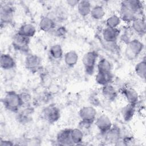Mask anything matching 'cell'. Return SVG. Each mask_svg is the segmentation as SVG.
Segmentation results:
<instances>
[{
    "mask_svg": "<svg viewBox=\"0 0 146 146\" xmlns=\"http://www.w3.org/2000/svg\"><path fill=\"white\" fill-rule=\"evenodd\" d=\"M135 71L138 76L143 79H145L146 75V63L145 59L136 64L135 67Z\"/></svg>",
    "mask_w": 146,
    "mask_h": 146,
    "instance_id": "29",
    "label": "cell"
},
{
    "mask_svg": "<svg viewBox=\"0 0 146 146\" xmlns=\"http://www.w3.org/2000/svg\"><path fill=\"white\" fill-rule=\"evenodd\" d=\"M122 93L127 99L128 103L136 105L139 100V96L137 92L133 88H124L122 90Z\"/></svg>",
    "mask_w": 146,
    "mask_h": 146,
    "instance_id": "18",
    "label": "cell"
},
{
    "mask_svg": "<svg viewBox=\"0 0 146 146\" xmlns=\"http://www.w3.org/2000/svg\"><path fill=\"white\" fill-rule=\"evenodd\" d=\"M130 9L136 14L140 13L143 9V5L141 1L137 0H129L123 1Z\"/></svg>",
    "mask_w": 146,
    "mask_h": 146,
    "instance_id": "26",
    "label": "cell"
},
{
    "mask_svg": "<svg viewBox=\"0 0 146 146\" xmlns=\"http://www.w3.org/2000/svg\"><path fill=\"white\" fill-rule=\"evenodd\" d=\"M95 124L102 135H104L112 126L110 119L104 114L100 115L95 120Z\"/></svg>",
    "mask_w": 146,
    "mask_h": 146,
    "instance_id": "9",
    "label": "cell"
},
{
    "mask_svg": "<svg viewBox=\"0 0 146 146\" xmlns=\"http://www.w3.org/2000/svg\"><path fill=\"white\" fill-rule=\"evenodd\" d=\"M132 27L133 31L138 34H144L145 33V22L144 19L136 17L132 22Z\"/></svg>",
    "mask_w": 146,
    "mask_h": 146,
    "instance_id": "19",
    "label": "cell"
},
{
    "mask_svg": "<svg viewBox=\"0 0 146 146\" xmlns=\"http://www.w3.org/2000/svg\"><path fill=\"white\" fill-rule=\"evenodd\" d=\"M2 103L7 110L13 112H18L23 106L20 94L14 91H10L5 94Z\"/></svg>",
    "mask_w": 146,
    "mask_h": 146,
    "instance_id": "1",
    "label": "cell"
},
{
    "mask_svg": "<svg viewBox=\"0 0 146 146\" xmlns=\"http://www.w3.org/2000/svg\"><path fill=\"white\" fill-rule=\"evenodd\" d=\"M102 94L105 98L110 100H115L117 95L115 88L110 84L103 86Z\"/></svg>",
    "mask_w": 146,
    "mask_h": 146,
    "instance_id": "22",
    "label": "cell"
},
{
    "mask_svg": "<svg viewBox=\"0 0 146 146\" xmlns=\"http://www.w3.org/2000/svg\"><path fill=\"white\" fill-rule=\"evenodd\" d=\"M17 33L25 36L30 38L34 36V35L35 34L36 29L35 26L31 23H25L19 27Z\"/></svg>",
    "mask_w": 146,
    "mask_h": 146,
    "instance_id": "17",
    "label": "cell"
},
{
    "mask_svg": "<svg viewBox=\"0 0 146 146\" xmlns=\"http://www.w3.org/2000/svg\"><path fill=\"white\" fill-rule=\"evenodd\" d=\"M135 112V105L128 103L122 108L121 113L123 119L126 121H128L132 119Z\"/></svg>",
    "mask_w": 146,
    "mask_h": 146,
    "instance_id": "23",
    "label": "cell"
},
{
    "mask_svg": "<svg viewBox=\"0 0 146 146\" xmlns=\"http://www.w3.org/2000/svg\"><path fill=\"white\" fill-rule=\"evenodd\" d=\"M83 132L80 128H74L71 129V138L74 144H79L82 143L83 139Z\"/></svg>",
    "mask_w": 146,
    "mask_h": 146,
    "instance_id": "27",
    "label": "cell"
},
{
    "mask_svg": "<svg viewBox=\"0 0 146 146\" xmlns=\"http://www.w3.org/2000/svg\"><path fill=\"white\" fill-rule=\"evenodd\" d=\"M50 54L54 59H61L63 55V50L60 44H56L52 46L50 48Z\"/></svg>",
    "mask_w": 146,
    "mask_h": 146,
    "instance_id": "28",
    "label": "cell"
},
{
    "mask_svg": "<svg viewBox=\"0 0 146 146\" xmlns=\"http://www.w3.org/2000/svg\"><path fill=\"white\" fill-rule=\"evenodd\" d=\"M105 139L108 142L116 143L120 140L121 137V131L119 127L114 126L108 130L104 135Z\"/></svg>",
    "mask_w": 146,
    "mask_h": 146,
    "instance_id": "14",
    "label": "cell"
},
{
    "mask_svg": "<svg viewBox=\"0 0 146 146\" xmlns=\"http://www.w3.org/2000/svg\"><path fill=\"white\" fill-rule=\"evenodd\" d=\"M120 31L117 28L106 27L102 31V36L103 40L106 43H116L119 35Z\"/></svg>",
    "mask_w": 146,
    "mask_h": 146,
    "instance_id": "10",
    "label": "cell"
},
{
    "mask_svg": "<svg viewBox=\"0 0 146 146\" xmlns=\"http://www.w3.org/2000/svg\"><path fill=\"white\" fill-rule=\"evenodd\" d=\"M113 78L112 72H99L96 75L95 80L98 84L104 86L105 85L110 84Z\"/></svg>",
    "mask_w": 146,
    "mask_h": 146,
    "instance_id": "16",
    "label": "cell"
},
{
    "mask_svg": "<svg viewBox=\"0 0 146 146\" xmlns=\"http://www.w3.org/2000/svg\"><path fill=\"white\" fill-rule=\"evenodd\" d=\"M136 14L130 9L123 1L120 10V18L125 22H132L136 18Z\"/></svg>",
    "mask_w": 146,
    "mask_h": 146,
    "instance_id": "11",
    "label": "cell"
},
{
    "mask_svg": "<svg viewBox=\"0 0 146 146\" xmlns=\"http://www.w3.org/2000/svg\"><path fill=\"white\" fill-rule=\"evenodd\" d=\"M96 114L97 112L92 106L83 107L79 112L81 121L90 125L95 121Z\"/></svg>",
    "mask_w": 146,
    "mask_h": 146,
    "instance_id": "4",
    "label": "cell"
},
{
    "mask_svg": "<svg viewBox=\"0 0 146 146\" xmlns=\"http://www.w3.org/2000/svg\"><path fill=\"white\" fill-rule=\"evenodd\" d=\"M120 18L116 15H112L108 17L106 21V25L108 27L117 28L120 23Z\"/></svg>",
    "mask_w": 146,
    "mask_h": 146,
    "instance_id": "31",
    "label": "cell"
},
{
    "mask_svg": "<svg viewBox=\"0 0 146 146\" xmlns=\"http://www.w3.org/2000/svg\"><path fill=\"white\" fill-rule=\"evenodd\" d=\"M1 26L10 23L14 17V8L9 5H4L1 7Z\"/></svg>",
    "mask_w": 146,
    "mask_h": 146,
    "instance_id": "8",
    "label": "cell"
},
{
    "mask_svg": "<svg viewBox=\"0 0 146 146\" xmlns=\"http://www.w3.org/2000/svg\"><path fill=\"white\" fill-rule=\"evenodd\" d=\"M25 63L26 68L28 70L34 72L40 68L42 61L38 56L34 54H29L26 57Z\"/></svg>",
    "mask_w": 146,
    "mask_h": 146,
    "instance_id": "7",
    "label": "cell"
},
{
    "mask_svg": "<svg viewBox=\"0 0 146 146\" xmlns=\"http://www.w3.org/2000/svg\"><path fill=\"white\" fill-rule=\"evenodd\" d=\"M79 1H74V0H70V1H67V3L68 5L71 6H77Z\"/></svg>",
    "mask_w": 146,
    "mask_h": 146,
    "instance_id": "34",
    "label": "cell"
},
{
    "mask_svg": "<svg viewBox=\"0 0 146 146\" xmlns=\"http://www.w3.org/2000/svg\"><path fill=\"white\" fill-rule=\"evenodd\" d=\"M44 119L50 123L57 121L60 117L59 109L55 105H50L46 107L42 112Z\"/></svg>",
    "mask_w": 146,
    "mask_h": 146,
    "instance_id": "6",
    "label": "cell"
},
{
    "mask_svg": "<svg viewBox=\"0 0 146 146\" xmlns=\"http://www.w3.org/2000/svg\"><path fill=\"white\" fill-rule=\"evenodd\" d=\"M78 54L76 51L71 50L64 54V60L66 65L68 67H74L78 61Z\"/></svg>",
    "mask_w": 146,
    "mask_h": 146,
    "instance_id": "21",
    "label": "cell"
},
{
    "mask_svg": "<svg viewBox=\"0 0 146 146\" xmlns=\"http://www.w3.org/2000/svg\"><path fill=\"white\" fill-rule=\"evenodd\" d=\"M68 17V12L67 10L63 6L57 7L54 12V19L63 21L66 20Z\"/></svg>",
    "mask_w": 146,
    "mask_h": 146,
    "instance_id": "24",
    "label": "cell"
},
{
    "mask_svg": "<svg viewBox=\"0 0 146 146\" xmlns=\"http://www.w3.org/2000/svg\"><path fill=\"white\" fill-rule=\"evenodd\" d=\"M90 15L93 19L100 20L102 19L105 15V11L102 6L96 5L92 7Z\"/></svg>",
    "mask_w": 146,
    "mask_h": 146,
    "instance_id": "25",
    "label": "cell"
},
{
    "mask_svg": "<svg viewBox=\"0 0 146 146\" xmlns=\"http://www.w3.org/2000/svg\"><path fill=\"white\" fill-rule=\"evenodd\" d=\"M77 9L80 15L86 17L88 14H90L92 7L90 1L83 0L79 1L77 5Z\"/></svg>",
    "mask_w": 146,
    "mask_h": 146,
    "instance_id": "20",
    "label": "cell"
},
{
    "mask_svg": "<svg viewBox=\"0 0 146 146\" xmlns=\"http://www.w3.org/2000/svg\"><path fill=\"white\" fill-rule=\"evenodd\" d=\"M71 129L66 128L59 131L56 136V141L59 145H71L73 143L71 138Z\"/></svg>",
    "mask_w": 146,
    "mask_h": 146,
    "instance_id": "12",
    "label": "cell"
},
{
    "mask_svg": "<svg viewBox=\"0 0 146 146\" xmlns=\"http://www.w3.org/2000/svg\"><path fill=\"white\" fill-rule=\"evenodd\" d=\"M39 26L41 30L48 32L51 31L55 27V21L51 17L46 16L41 18Z\"/></svg>",
    "mask_w": 146,
    "mask_h": 146,
    "instance_id": "15",
    "label": "cell"
},
{
    "mask_svg": "<svg viewBox=\"0 0 146 146\" xmlns=\"http://www.w3.org/2000/svg\"><path fill=\"white\" fill-rule=\"evenodd\" d=\"M20 96H21V99H22V103H23V105L25 104V103H27L28 102L30 101V95L26 93H22L21 94H20Z\"/></svg>",
    "mask_w": 146,
    "mask_h": 146,
    "instance_id": "32",
    "label": "cell"
},
{
    "mask_svg": "<svg viewBox=\"0 0 146 146\" xmlns=\"http://www.w3.org/2000/svg\"><path fill=\"white\" fill-rule=\"evenodd\" d=\"M98 54L94 51L86 52L82 59V63L85 72L88 75H92L96 64Z\"/></svg>",
    "mask_w": 146,
    "mask_h": 146,
    "instance_id": "2",
    "label": "cell"
},
{
    "mask_svg": "<svg viewBox=\"0 0 146 146\" xmlns=\"http://www.w3.org/2000/svg\"><path fill=\"white\" fill-rule=\"evenodd\" d=\"M144 44L137 39H133L128 42V46L125 51L127 58L133 59L137 57L143 51Z\"/></svg>",
    "mask_w": 146,
    "mask_h": 146,
    "instance_id": "3",
    "label": "cell"
},
{
    "mask_svg": "<svg viewBox=\"0 0 146 146\" xmlns=\"http://www.w3.org/2000/svg\"><path fill=\"white\" fill-rule=\"evenodd\" d=\"M0 65L5 71L11 70L15 67L14 59L8 54H2L0 56Z\"/></svg>",
    "mask_w": 146,
    "mask_h": 146,
    "instance_id": "13",
    "label": "cell"
},
{
    "mask_svg": "<svg viewBox=\"0 0 146 146\" xmlns=\"http://www.w3.org/2000/svg\"><path fill=\"white\" fill-rule=\"evenodd\" d=\"M98 71L99 72H111L112 64L107 59H101L97 64Z\"/></svg>",
    "mask_w": 146,
    "mask_h": 146,
    "instance_id": "30",
    "label": "cell"
},
{
    "mask_svg": "<svg viewBox=\"0 0 146 146\" xmlns=\"http://www.w3.org/2000/svg\"><path fill=\"white\" fill-rule=\"evenodd\" d=\"M0 145L2 146H10L13 145V143L9 140H2L0 143Z\"/></svg>",
    "mask_w": 146,
    "mask_h": 146,
    "instance_id": "33",
    "label": "cell"
},
{
    "mask_svg": "<svg viewBox=\"0 0 146 146\" xmlns=\"http://www.w3.org/2000/svg\"><path fill=\"white\" fill-rule=\"evenodd\" d=\"M30 38L17 33L13 38L12 43L14 48L21 52H26L29 50Z\"/></svg>",
    "mask_w": 146,
    "mask_h": 146,
    "instance_id": "5",
    "label": "cell"
}]
</instances>
